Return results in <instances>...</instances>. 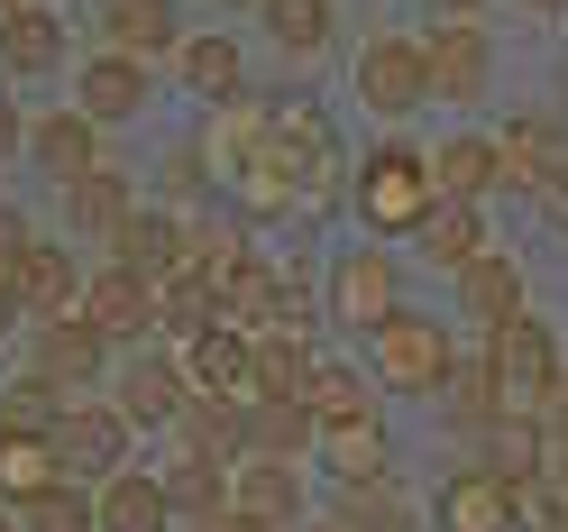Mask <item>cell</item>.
<instances>
[{
	"label": "cell",
	"mask_w": 568,
	"mask_h": 532,
	"mask_svg": "<svg viewBox=\"0 0 568 532\" xmlns=\"http://www.w3.org/2000/svg\"><path fill=\"white\" fill-rule=\"evenodd\" d=\"M440 211V184H432V157L422 148H376L358 165V221L385 230V239H422V221Z\"/></svg>",
	"instance_id": "obj_1"
},
{
	"label": "cell",
	"mask_w": 568,
	"mask_h": 532,
	"mask_svg": "<svg viewBox=\"0 0 568 532\" xmlns=\"http://www.w3.org/2000/svg\"><path fill=\"white\" fill-rule=\"evenodd\" d=\"M449 368H458V349H449L440 312H395V322H376V385H395V395H440Z\"/></svg>",
	"instance_id": "obj_2"
},
{
	"label": "cell",
	"mask_w": 568,
	"mask_h": 532,
	"mask_svg": "<svg viewBox=\"0 0 568 532\" xmlns=\"http://www.w3.org/2000/svg\"><path fill=\"white\" fill-rule=\"evenodd\" d=\"M348 92H358L376 120H413L422 101H432V56H422L413 38H367L358 56H348Z\"/></svg>",
	"instance_id": "obj_3"
},
{
	"label": "cell",
	"mask_w": 568,
	"mask_h": 532,
	"mask_svg": "<svg viewBox=\"0 0 568 532\" xmlns=\"http://www.w3.org/2000/svg\"><path fill=\"white\" fill-rule=\"evenodd\" d=\"M111 404L129 413V422H184V404H193V368H184V349H165V340H148V349H129V359L111 368Z\"/></svg>",
	"instance_id": "obj_4"
},
{
	"label": "cell",
	"mask_w": 568,
	"mask_h": 532,
	"mask_svg": "<svg viewBox=\"0 0 568 532\" xmlns=\"http://www.w3.org/2000/svg\"><path fill=\"white\" fill-rule=\"evenodd\" d=\"M486 359H495V377H505V395H514V413H550V385H559V340H550V322H505L486 340Z\"/></svg>",
	"instance_id": "obj_5"
},
{
	"label": "cell",
	"mask_w": 568,
	"mask_h": 532,
	"mask_svg": "<svg viewBox=\"0 0 568 532\" xmlns=\"http://www.w3.org/2000/svg\"><path fill=\"white\" fill-rule=\"evenodd\" d=\"M38 368L83 395V385H101V377L120 368V340L101 331L92 312H55V322H38Z\"/></svg>",
	"instance_id": "obj_6"
},
{
	"label": "cell",
	"mask_w": 568,
	"mask_h": 532,
	"mask_svg": "<svg viewBox=\"0 0 568 532\" xmlns=\"http://www.w3.org/2000/svg\"><path fill=\"white\" fill-rule=\"evenodd\" d=\"M129 432H138V422L120 404L74 395V413L55 422V450H64V469H74V478H120L129 469Z\"/></svg>",
	"instance_id": "obj_7"
},
{
	"label": "cell",
	"mask_w": 568,
	"mask_h": 532,
	"mask_svg": "<svg viewBox=\"0 0 568 532\" xmlns=\"http://www.w3.org/2000/svg\"><path fill=\"white\" fill-rule=\"evenodd\" d=\"M83 312H92L120 349H148V340L165 331V294L148 285V275H129V267H101L92 285H83Z\"/></svg>",
	"instance_id": "obj_8"
},
{
	"label": "cell",
	"mask_w": 568,
	"mask_h": 532,
	"mask_svg": "<svg viewBox=\"0 0 568 532\" xmlns=\"http://www.w3.org/2000/svg\"><path fill=\"white\" fill-rule=\"evenodd\" d=\"M422 56H432V101H486L495 83V47L477 19H440L432 38H422Z\"/></svg>",
	"instance_id": "obj_9"
},
{
	"label": "cell",
	"mask_w": 568,
	"mask_h": 532,
	"mask_svg": "<svg viewBox=\"0 0 568 532\" xmlns=\"http://www.w3.org/2000/svg\"><path fill=\"white\" fill-rule=\"evenodd\" d=\"M184 368H193V395H230V404H247V395H257V331L211 322V331L184 340Z\"/></svg>",
	"instance_id": "obj_10"
},
{
	"label": "cell",
	"mask_w": 568,
	"mask_h": 532,
	"mask_svg": "<svg viewBox=\"0 0 568 532\" xmlns=\"http://www.w3.org/2000/svg\"><path fill=\"white\" fill-rule=\"evenodd\" d=\"M432 523H440V532H514V523H523V486L495 478V469H458V478H440Z\"/></svg>",
	"instance_id": "obj_11"
},
{
	"label": "cell",
	"mask_w": 568,
	"mask_h": 532,
	"mask_svg": "<svg viewBox=\"0 0 568 532\" xmlns=\"http://www.w3.org/2000/svg\"><path fill=\"white\" fill-rule=\"evenodd\" d=\"M28 165H38L55 193L83 184V174L101 165V120L74 111V101H64V111H47V120H28Z\"/></svg>",
	"instance_id": "obj_12"
},
{
	"label": "cell",
	"mask_w": 568,
	"mask_h": 532,
	"mask_svg": "<svg viewBox=\"0 0 568 532\" xmlns=\"http://www.w3.org/2000/svg\"><path fill=\"white\" fill-rule=\"evenodd\" d=\"M395 258L385 248H348V258L331 267V322L348 331H376V322H395Z\"/></svg>",
	"instance_id": "obj_13"
},
{
	"label": "cell",
	"mask_w": 568,
	"mask_h": 532,
	"mask_svg": "<svg viewBox=\"0 0 568 532\" xmlns=\"http://www.w3.org/2000/svg\"><path fill=\"white\" fill-rule=\"evenodd\" d=\"M111 267L148 275V285L184 275V267H193V221H174V211H129V230L111 239Z\"/></svg>",
	"instance_id": "obj_14"
},
{
	"label": "cell",
	"mask_w": 568,
	"mask_h": 532,
	"mask_svg": "<svg viewBox=\"0 0 568 532\" xmlns=\"http://www.w3.org/2000/svg\"><path fill=\"white\" fill-rule=\"evenodd\" d=\"M495 148H505V184L541 193V202L568 193V129H559V120H514Z\"/></svg>",
	"instance_id": "obj_15"
},
{
	"label": "cell",
	"mask_w": 568,
	"mask_h": 532,
	"mask_svg": "<svg viewBox=\"0 0 568 532\" xmlns=\"http://www.w3.org/2000/svg\"><path fill=\"white\" fill-rule=\"evenodd\" d=\"M230 514L266 523V532L303 523V469H294V459H239V469H230Z\"/></svg>",
	"instance_id": "obj_16"
},
{
	"label": "cell",
	"mask_w": 568,
	"mask_h": 532,
	"mask_svg": "<svg viewBox=\"0 0 568 532\" xmlns=\"http://www.w3.org/2000/svg\"><path fill=\"white\" fill-rule=\"evenodd\" d=\"M138 101H148V64H138V56H120V47L83 56V74H74V111H92L101 129H111V120L138 111Z\"/></svg>",
	"instance_id": "obj_17"
},
{
	"label": "cell",
	"mask_w": 568,
	"mask_h": 532,
	"mask_svg": "<svg viewBox=\"0 0 568 532\" xmlns=\"http://www.w3.org/2000/svg\"><path fill=\"white\" fill-rule=\"evenodd\" d=\"M129 211H138V193H129L120 165H92L83 184H64V230H74V239H101V248H111V239L129 230Z\"/></svg>",
	"instance_id": "obj_18"
},
{
	"label": "cell",
	"mask_w": 568,
	"mask_h": 532,
	"mask_svg": "<svg viewBox=\"0 0 568 532\" xmlns=\"http://www.w3.org/2000/svg\"><path fill=\"white\" fill-rule=\"evenodd\" d=\"M10 285H19V303L38 312V322H55V312H83V285H74V248H64V239H47V230H38V248L19 258V275H10Z\"/></svg>",
	"instance_id": "obj_19"
},
{
	"label": "cell",
	"mask_w": 568,
	"mask_h": 532,
	"mask_svg": "<svg viewBox=\"0 0 568 532\" xmlns=\"http://www.w3.org/2000/svg\"><path fill=\"white\" fill-rule=\"evenodd\" d=\"M64 478V450H55V432H10L0 441V505H38V495H55Z\"/></svg>",
	"instance_id": "obj_20"
},
{
	"label": "cell",
	"mask_w": 568,
	"mask_h": 532,
	"mask_svg": "<svg viewBox=\"0 0 568 532\" xmlns=\"http://www.w3.org/2000/svg\"><path fill=\"white\" fill-rule=\"evenodd\" d=\"M322 359L303 349V331H257V395L247 404H312Z\"/></svg>",
	"instance_id": "obj_21"
},
{
	"label": "cell",
	"mask_w": 568,
	"mask_h": 532,
	"mask_svg": "<svg viewBox=\"0 0 568 532\" xmlns=\"http://www.w3.org/2000/svg\"><path fill=\"white\" fill-rule=\"evenodd\" d=\"M101 38L120 56H184V28H174V0H101Z\"/></svg>",
	"instance_id": "obj_22"
},
{
	"label": "cell",
	"mask_w": 568,
	"mask_h": 532,
	"mask_svg": "<svg viewBox=\"0 0 568 532\" xmlns=\"http://www.w3.org/2000/svg\"><path fill=\"white\" fill-rule=\"evenodd\" d=\"M92 495H101V532H174V495H165V478H148V469L101 478Z\"/></svg>",
	"instance_id": "obj_23"
},
{
	"label": "cell",
	"mask_w": 568,
	"mask_h": 532,
	"mask_svg": "<svg viewBox=\"0 0 568 532\" xmlns=\"http://www.w3.org/2000/svg\"><path fill=\"white\" fill-rule=\"evenodd\" d=\"M458 322H477L486 340L505 331V322H523V275H514V258H495V248H486V258L458 275Z\"/></svg>",
	"instance_id": "obj_24"
},
{
	"label": "cell",
	"mask_w": 568,
	"mask_h": 532,
	"mask_svg": "<svg viewBox=\"0 0 568 532\" xmlns=\"http://www.w3.org/2000/svg\"><path fill=\"white\" fill-rule=\"evenodd\" d=\"M432 184H440V202H486L495 184H505V148H495V138H440L432 148Z\"/></svg>",
	"instance_id": "obj_25"
},
{
	"label": "cell",
	"mask_w": 568,
	"mask_h": 532,
	"mask_svg": "<svg viewBox=\"0 0 568 532\" xmlns=\"http://www.w3.org/2000/svg\"><path fill=\"white\" fill-rule=\"evenodd\" d=\"M477 469H495V478H514V486H531V478H550V413H505L486 432V459Z\"/></svg>",
	"instance_id": "obj_26"
},
{
	"label": "cell",
	"mask_w": 568,
	"mask_h": 532,
	"mask_svg": "<svg viewBox=\"0 0 568 532\" xmlns=\"http://www.w3.org/2000/svg\"><path fill=\"white\" fill-rule=\"evenodd\" d=\"M440 413H449V422H468V432H495V422L514 413V395H505V377H495V359H486V349L449 368V385H440Z\"/></svg>",
	"instance_id": "obj_27"
},
{
	"label": "cell",
	"mask_w": 568,
	"mask_h": 532,
	"mask_svg": "<svg viewBox=\"0 0 568 532\" xmlns=\"http://www.w3.org/2000/svg\"><path fill=\"white\" fill-rule=\"evenodd\" d=\"M0 64H10V74H47V64H64V19L47 10V0L0 10Z\"/></svg>",
	"instance_id": "obj_28"
},
{
	"label": "cell",
	"mask_w": 568,
	"mask_h": 532,
	"mask_svg": "<svg viewBox=\"0 0 568 532\" xmlns=\"http://www.w3.org/2000/svg\"><path fill=\"white\" fill-rule=\"evenodd\" d=\"M322 450V413L312 404H247V459H303Z\"/></svg>",
	"instance_id": "obj_29"
},
{
	"label": "cell",
	"mask_w": 568,
	"mask_h": 532,
	"mask_svg": "<svg viewBox=\"0 0 568 532\" xmlns=\"http://www.w3.org/2000/svg\"><path fill=\"white\" fill-rule=\"evenodd\" d=\"M174 432H184L193 459H230V469H239V459H247V404H230V395H193Z\"/></svg>",
	"instance_id": "obj_30"
},
{
	"label": "cell",
	"mask_w": 568,
	"mask_h": 532,
	"mask_svg": "<svg viewBox=\"0 0 568 532\" xmlns=\"http://www.w3.org/2000/svg\"><path fill=\"white\" fill-rule=\"evenodd\" d=\"M422 258L449 267V275H468L486 258V221H477V202H440L432 221H422Z\"/></svg>",
	"instance_id": "obj_31"
},
{
	"label": "cell",
	"mask_w": 568,
	"mask_h": 532,
	"mask_svg": "<svg viewBox=\"0 0 568 532\" xmlns=\"http://www.w3.org/2000/svg\"><path fill=\"white\" fill-rule=\"evenodd\" d=\"M322 459H331L339 486L385 478V432H376V413H367V422H322Z\"/></svg>",
	"instance_id": "obj_32"
},
{
	"label": "cell",
	"mask_w": 568,
	"mask_h": 532,
	"mask_svg": "<svg viewBox=\"0 0 568 532\" xmlns=\"http://www.w3.org/2000/svg\"><path fill=\"white\" fill-rule=\"evenodd\" d=\"M331 523H348V532H422V514L395 495V478H367V486H339V505H331Z\"/></svg>",
	"instance_id": "obj_33"
},
{
	"label": "cell",
	"mask_w": 568,
	"mask_h": 532,
	"mask_svg": "<svg viewBox=\"0 0 568 532\" xmlns=\"http://www.w3.org/2000/svg\"><path fill=\"white\" fill-rule=\"evenodd\" d=\"M165 495H174V514H193V523H221L230 514V469H221V459H174V469H165Z\"/></svg>",
	"instance_id": "obj_34"
},
{
	"label": "cell",
	"mask_w": 568,
	"mask_h": 532,
	"mask_svg": "<svg viewBox=\"0 0 568 532\" xmlns=\"http://www.w3.org/2000/svg\"><path fill=\"white\" fill-rule=\"evenodd\" d=\"M64 395H74V385H55L47 368H28V377H10V395H0V422H10V432H55V422L74 413Z\"/></svg>",
	"instance_id": "obj_35"
},
{
	"label": "cell",
	"mask_w": 568,
	"mask_h": 532,
	"mask_svg": "<svg viewBox=\"0 0 568 532\" xmlns=\"http://www.w3.org/2000/svg\"><path fill=\"white\" fill-rule=\"evenodd\" d=\"M257 19H266V38L284 56H322L331 47V0H257Z\"/></svg>",
	"instance_id": "obj_36"
},
{
	"label": "cell",
	"mask_w": 568,
	"mask_h": 532,
	"mask_svg": "<svg viewBox=\"0 0 568 532\" xmlns=\"http://www.w3.org/2000/svg\"><path fill=\"white\" fill-rule=\"evenodd\" d=\"M184 83L202 101H239V47L230 38H184Z\"/></svg>",
	"instance_id": "obj_37"
},
{
	"label": "cell",
	"mask_w": 568,
	"mask_h": 532,
	"mask_svg": "<svg viewBox=\"0 0 568 532\" xmlns=\"http://www.w3.org/2000/svg\"><path fill=\"white\" fill-rule=\"evenodd\" d=\"M28 532H101V495H83L74 478H64L55 495H38V505H19Z\"/></svg>",
	"instance_id": "obj_38"
},
{
	"label": "cell",
	"mask_w": 568,
	"mask_h": 532,
	"mask_svg": "<svg viewBox=\"0 0 568 532\" xmlns=\"http://www.w3.org/2000/svg\"><path fill=\"white\" fill-rule=\"evenodd\" d=\"M312 413L322 422H367V377H348V368H322V385H312Z\"/></svg>",
	"instance_id": "obj_39"
},
{
	"label": "cell",
	"mask_w": 568,
	"mask_h": 532,
	"mask_svg": "<svg viewBox=\"0 0 568 532\" xmlns=\"http://www.w3.org/2000/svg\"><path fill=\"white\" fill-rule=\"evenodd\" d=\"M38 248V221H28L19 202H0V275H19V258Z\"/></svg>",
	"instance_id": "obj_40"
},
{
	"label": "cell",
	"mask_w": 568,
	"mask_h": 532,
	"mask_svg": "<svg viewBox=\"0 0 568 532\" xmlns=\"http://www.w3.org/2000/svg\"><path fill=\"white\" fill-rule=\"evenodd\" d=\"M28 148V120H19V101H0V165H10Z\"/></svg>",
	"instance_id": "obj_41"
},
{
	"label": "cell",
	"mask_w": 568,
	"mask_h": 532,
	"mask_svg": "<svg viewBox=\"0 0 568 532\" xmlns=\"http://www.w3.org/2000/svg\"><path fill=\"white\" fill-rule=\"evenodd\" d=\"M19 312H28V303H19V285H10V275H0V340L19 331Z\"/></svg>",
	"instance_id": "obj_42"
},
{
	"label": "cell",
	"mask_w": 568,
	"mask_h": 532,
	"mask_svg": "<svg viewBox=\"0 0 568 532\" xmlns=\"http://www.w3.org/2000/svg\"><path fill=\"white\" fill-rule=\"evenodd\" d=\"M202 532H266V523H247V514H221V523H202Z\"/></svg>",
	"instance_id": "obj_43"
},
{
	"label": "cell",
	"mask_w": 568,
	"mask_h": 532,
	"mask_svg": "<svg viewBox=\"0 0 568 532\" xmlns=\"http://www.w3.org/2000/svg\"><path fill=\"white\" fill-rule=\"evenodd\" d=\"M432 10H440V19H477V0H432Z\"/></svg>",
	"instance_id": "obj_44"
},
{
	"label": "cell",
	"mask_w": 568,
	"mask_h": 532,
	"mask_svg": "<svg viewBox=\"0 0 568 532\" xmlns=\"http://www.w3.org/2000/svg\"><path fill=\"white\" fill-rule=\"evenodd\" d=\"M550 413H568V368H559V385H550Z\"/></svg>",
	"instance_id": "obj_45"
},
{
	"label": "cell",
	"mask_w": 568,
	"mask_h": 532,
	"mask_svg": "<svg viewBox=\"0 0 568 532\" xmlns=\"http://www.w3.org/2000/svg\"><path fill=\"white\" fill-rule=\"evenodd\" d=\"M0 532H28V523H19V505H0Z\"/></svg>",
	"instance_id": "obj_46"
},
{
	"label": "cell",
	"mask_w": 568,
	"mask_h": 532,
	"mask_svg": "<svg viewBox=\"0 0 568 532\" xmlns=\"http://www.w3.org/2000/svg\"><path fill=\"white\" fill-rule=\"evenodd\" d=\"M523 10H568V0H523Z\"/></svg>",
	"instance_id": "obj_47"
},
{
	"label": "cell",
	"mask_w": 568,
	"mask_h": 532,
	"mask_svg": "<svg viewBox=\"0 0 568 532\" xmlns=\"http://www.w3.org/2000/svg\"><path fill=\"white\" fill-rule=\"evenodd\" d=\"M312 532H348V523H312Z\"/></svg>",
	"instance_id": "obj_48"
},
{
	"label": "cell",
	"mask_w": 568,
	"mask_h": 532,
	"mask_svg": "<svg viewBox=\"0 0 568 532\" xmlns=\"http://www.w3.org/2000/svg\"><path fill=\"white\" fill-rule=\"evenodd\" d=\"M0 10H28V0H0Z\"/></svg>",
	"instance_id": "obj_49"
},
{
	"label": "cell",
	"mask_w": 568,
	"mask_h": 532,
	"mask_svg": "<svg viewBox=\"0 0 568 532\" xmlns=\"http://www.w3.org/2000/svg\"><path fill=\"white\" fill-rule=\"evenodd\" d=\"M559 221H568V193H559Z\"/></svg>",
	"instance_id": "obj_50"
},
{
	"label": "cell",
	"mask_w": 568,
	"mask_h": 532,
	"mask_svg": "<svg viewBox=\"0 0 568 532\" xmlns=\"http://www.w3.org/2000/svg\"><path fill=\"white\" fill-rule=\"evenodd\" d=\"M0 441H10V422H0Z\"/></svg>",
	"instance_id": "obj_51"
}]
</instances>
